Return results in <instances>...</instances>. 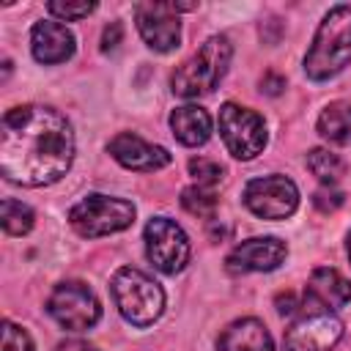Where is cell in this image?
I'll return each instance as SVG.
<instances>
[{"mask_svg":"<svg viewBox=\"0 0 351 351\" xmlns=\"http://www.w3.org/2000/svg\"><path fill=\"white\" fill-rule=\"evenodd\" d=\"M74 159V132L63 112L22 104L0 121V173L19 186H47L66 176Z\"/></svg>","mask_w":351,"mask_h":351,"instance_id":"obj_1","label":"cell"},{"mask_svg":"<svg viewBox=\"0 0 351 351\" xmlns=\"http://www.w3.org/2000/svg\"><path fill=\"white\" fill-rule=\"evenodd\" d=\"M351 60V5H335L318 25L304 58L310 80L324 82L340 74Z\"/></svg>","mask_w":351,"mask_h":351,"instance_id":"obj_2","label":"cell"},{"mask_svg":"<svg viewBox=\"0 0 351 351\" xmlns=\"http://www.w3.org/2000/svg\"><path fill=\"white\" fill-rule=\"evenodd\" d=\"M230 55H233V47L225 36L206 38L203 47L176 69V74L170 80L173 93L184 96V99H197V96L211 93L219 85V80L225 77V71L230 66Z\"/></svg>","mask_w":351,"mask_h":351,"instance_id":"obj_3","label":"cell"},{"mask_svg":"<svg viewBox=\"0 0 351 351\" xmlns=\"http://www.w3.org/2000/svg\"><path fill=\"white\" fill-rule=\"evenodd\" d=\"M110 288H112V299H115L118 313L134 326H151L165 310L162 285L140 269H132V266L118 269L112 274Z\"/></svg>","mask_w":351,"mask_h":351,"instance_id":"obj_4","label":"cell"},{"mask_svg":"<svg viewBox=\"0 0 351 351\" xmlns=\"http://www.w3.org/2000/svg\"><path fill=\"white\" fill-rule=\"evenodd\" d=\"M71 228L85 236V239H99L118 233L134 222V206L123 197H110V195H85L71 211H69Z\"/></svg>","mask_w":351,"mask_h":351,"instance_id":"obj_5","label":"cell"},{"mask_svg":"<svg viewBox=\"0 0 351 351\" xmlns=\"http://www.w3.org/2000/svg\"><path fill=\"white\" fill-rule=\"evenodd\" d=\"M219 134L225 148L236 156V159H252L263 151L266 145V123L263 118L241 104H222L219 110Z\"/></svg>","mask_w":351,"mask_h":351,"instance_id":"obj_6","label":"cell"},{"mask_svg":"<svg viewBox=\"0 0 351 351\" xmlns=\"http://www.w3.org/2000/svg\"><path fill=\"white\" fill-rule=\"evenodd\" d=\"M47 313L63 329L82 332V329H90L101 318V304L85 282L69 280V282L55 285V291L49 293V302H47Z\"/></svg>","mask_w":351,"mask_h":351,"instance_id":"obj_7","label":"cell"},{"mask_svg":"<svg viewBox=\"0 0 351 351\" xmlns=\"http://www.w3.org/2000/svg\"><path fill=\"white\" fill-rule=\"evenodd\" d=\"M343 337V324L332 310L307 307L285 332V351H332Z\"/></svg>","mask_w":351,"mask_h":351,"instance_id":"obj_8","label":"cell"},{"mask_svg":"<svg viewBox=\"0 0 351 351\" xmlns=\"http://www.w3.org/2000/svg\"><path fill=\"white\" fill-rule=\"evenodd\" d=\"M145 255L148 261L165 271V274H176L189 263V239L181 230V225H176L167 217H154L145 230Z\"/></svg>","mask_w":351,"mask_h":351,"instance_id":"obj_9","label":"cell"},{"mask_svg":"<svg viewBox=\"0 0 351 351\" xmlns=\"http://www.w3.org/2000/svg\"><path fill=\"white\" fill-rule=\"evenodd\" d=\"M244 206L263 219H285L299 206V189L288 176L252 178L244 186Z\"/></svg>","mask_w":351,"mask_h":351,"instance_id":"obj_10","label":"cell"},{"mask_svg":"<svg viewBox=\"0 0 351 351\" xmlns=\"http://www.w3.org/2000/svg\"><path fill=\"white\" fill-rule=\"evenodd\" d=\"M134 19L143 41L154 52H170L181 41V22L176 3H140L134 5Z\"/></svg>","mask_w":351,"mask_h":351,"instance_id":"obj_11","label":"cell"},{"mask_svg":"<svg viewBox=\"0 0 351 351\" xmlns=\"http://www.w3.org/2000/svg\"><path fill=\"white\" fill-rule=\"evenodd\" d=\"M288 255L285 241L274 239V236H255L247 239L241 244H236L228 255V269L230 271H271L277 269Z\"/></svg>","mask_w":351,"mask_h":351,"instance_id":"obj_12","label":"cell"},{"mask_svg":"<svg viewBox=\"0 0 351 351\" xmlns=\"http://www.w3.org/2000/svg\"><path fill=\"white\" fill-rule=\"evenodd\" d=\"M107 151L112 154V159L118 165H123L126 170H140V173H154L162 170L165 165H170V154L162 145H151L143 137L132 134V132H121L110 140Z\"/></svg>","mask_w":351,"mask_h":351,"instance_id":"obj_13","label":"cell"},{"mask_svg":"<svg viewBox=\"0 0 351 351\" xmlns=\"http://www.w3.org/2000/svg\"><path fill=\"white\" fill-rule=\"evenodd\" d=\"M30 49H33V58L44 66L66 63L74 55V36L66 25H60L55 19H44V22L33 25Z\"/></svg>","mask_w":351,"mask_h":351,"instance_id":"obj_14","label":"cell"},{"mask_svg":"<svg viewBox=\"0 0 351 351\" xmlns=\"http://www.w3.org/2000/svg\"><path fill=\"white\" fill-rule=\"evenodd\" d=\"M351 299V282L337 269H315L304 288V304L321 310H337Z\"/></svg>","mask_w":351,"mask_h":351,"instance_id":"obj_15","label":"cell"},{"mask_svg":"<svg viewBox=\"0 0 351 351\" xmlns=\"http://www.w3.org/2000/svg\"><path fill=\"white\" fill-rule=\"evenodd\" d=\"M219 351H274L271 348V335L258 318H239L233 321L217 343Z\"/></svg>","mask_w":351,"mask_h":351,"instance_id":"obj_16","label":"cell"},{"mask_svg":"<svg viewBox=\"0 0 351 351\" xmlns=\"http://www.w3.org/2000/svg\"><path fill=\"white\" fill-rule=\"evenodd\" d=\"M170 129L181 145H203L211 137V118L197 104H184L170 112Z\"/></svg>","mask_w":351,"mask_h":351,"instance_id":"obj_17","label":"cell"},{"mask_svg":"<svg viewBox=\"0 0 351 351\" xmlns=\"http://www.w3.org/2000/svg\"><path fill=\"white\" fill-rule=\"evenodd\" d=\"M318 134L335 145H351V101H332L318 115Z\"/></svg>","mask_w":351,"mask_h":351,"instance_id":"obj_18","label":"cell"},{"mask_svg":"<svg viewBox=\"0 0 351 351\" xmlns=\"http://www.w3.org/2000/svg\"><path fill=\"white\" fill-rule=\"evenodd\" d=\"M307 167H310V173H313L324 186L337 184V181L343 178V173H346V162H343L337 154L326 151V148H313V151L307 154Z\"/></svg>","mask_w":351,"mask_h":351,"instance_id":"obj_19","label":"cell"},{"mask_svg":"<svg viewBox=\"0 0 351 351\" xmlns=\"http://www.w3.org/2000/svg\"><path fill=\"white\" fill-rule=\"evenodd\" d=\"M33 211L30 206H25L22 200H14V197H5L0 203V222H3V230L8 236H25L30 228H33Z\"/></svg>","mask_w":351,"mask_h":351,"instance_id":"obj_20","label":"cell"},{"mask_svg":"<svg viewBox=\"0 0 351 351\" xmlns=\"http://www.w3.org/2000/svg\"><path fill=\"white\" fill-rule=\"evenodd\" d=\"M181 206L195 217H211L217 208V195L208 186H186L181 192Z\"/></svg>","mask_w":351,"mask_h":351,"instance_id":"obj_21","label":"cell"},{"mask_svg":"<svg viewBox=\"0 0 351 351\" xmlns=\"http://www.w3.org/2000/svg\"><path fill=\"white\" fill-rule=\"evenodd\" d=\"M47 11H49L52 16H58L60 22H69V19H82V16L93 14V11H96V3H88V0H82V3L49 0V3H47Z\"/></svg>","mask_w":351,"mask_h":351,"instance_id":"obj_22","label":"cell"},{"mask_svg":"<svg viewBox=\"0 0 351 351\" xmlns=\"http://www.w3.org/2000/svg\"><path fill=\"white\" fill-rule=\"evenodd\" d=\"M189 173L200 186H208V189L222 181V167L211 159H189Z\"/></svg>","mask_w":351,"mask_h":351,"instance_id":"obj_23","label":"cell"},{"mask_svg":"<svg viewBox=\"0 0 351 351\" xmlns=\"http://www.w3.org/2000/svg\"><path fill=\"white\" fill-rule=\"evenodd\" d=\"M3 351H33V340L22 326L3 321Z\"/></svg>","mask_w":351,"mask_h":351,"instance_id":"obj_24","label":"cell"},{"mask_svg":"<svg viewBox=\"0 0 351 351\" xmlns=\"http://www.w3.org/2000/svg\"><path fill=\"white\" fill-rule=\"evenodd\" d=\"M313 203H315V208H318V211L329 214V211H335V208H340V206H343V192H337V189H332V186H324V189H318V192H315Z\"/></svg>","mask_w":351,"mask_h":351,"instance_id":"obj_25","label":"cell"},{"mask_svg":"<svg viewBox=\"0 0 351 351\" xmlns=\"http://www.w3.org/2000/svg\"><path fill=\"white\" fill-rule=\"evenodd\" d=\"M118 41H121V22H110L104 27V36H101V49L110 52L118 47Z\"/></svg>","mask_w":351,"mask_h":351,"instance_id":"obj_26","label":"cell"},{"mask_svg":"<svg viewBox=\"0 0 351 351\" xmlns=\"http://www.w3.org/2000/svg\"><path fill=\"white\" fill-rule=\"evenodd\" d=\"M282 88H285V80L277 77V74H266V77L261 80V90H266L269 96H277Z\"/></svg>","mask_w":351,"mask_h":351,"instance_id":"obj_27","label":"cell"},{"mask_svg":"<svg viewBox=\"0 0 351 351\" xmlns=\"http://www.w3.org/2000/svg\"><path fill=\"white\" fill-rule=\"evenodd\" d=\"M55 351H99V348L90 346V343H85V340H63Z\"/></svg>","mask_w":351,"mask_h":351,"instance_id":"obj_28","label":"cell"},{"mask_svg":"<svg viewBox=\"0 0 351 351\" xmlns=\"http://www.w3.org/2000/svg\"><path fill=\"white\" fill-rule=\"evenodd\" d=\"M348 258H351V233H348Z\"/></svg>","mask_w":351,"mask_h":351,"instance_id":"obj_29","label":"cell"}]
</instances>
